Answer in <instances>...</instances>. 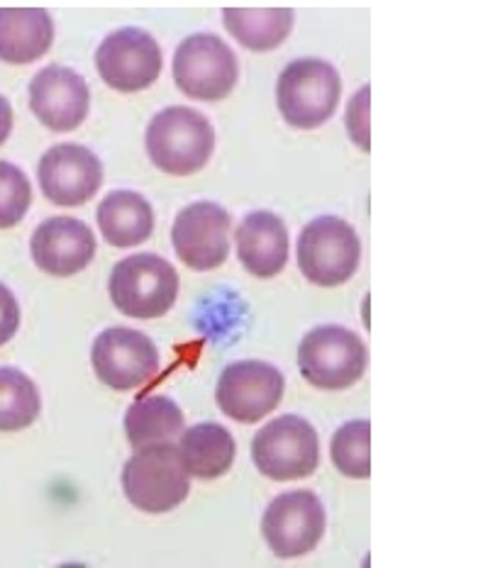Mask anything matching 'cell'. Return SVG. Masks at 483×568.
I'll return each mask as SVG.
<instances>
[{"label": "cell", "instance_id": "1", "mask_svg": "<svg viewBox=\"0 0 483 568\" xmlns=\"http://www.w3.org/2000/svg\"><path fill=\"white\" fill-rule=\"evenodd\" d=\"M215 150V130L198 110L173 105L161 110L147 128V154L169 176L201 171Z\"/></svg>", "mask_w": 483, "mask_h": 568}, {"label": "cell", "instance_id": "2", "mask_svg": "<svg viewBox=\"0 0 483 568\" xmlns=\"http://www.w3.org/2000/svg\"><path fill=\"white\" fill-rule=\"evenodd\" d=\"M342 95L338 69L322 59H295L281 71L276 103L295 130H315L334 115Z\"/></svg>", "mask_w": 483, "mask_h": 568}, {"label": "cell", "instance_id": "3", "mask_svg": "<svg viewBox=\"0 0 483 568\" xmlns=\"http://www.w3.org/2000/svg\"><path fill=\"white\" fill-rule=\"evenodd\" d=\"M110 301L134 320L167 315L179 298V274L167 258L157 254H134L122 258L108 281Z\"/></svg>", "mask_w": 483, "mask_h": 568}, {"label": "cell", "instance_id": "4", "mask_svg": "<svg viewBox=\"0 0 483 568\" xmlns=\"http://www.w3.org/2000/svg\"><path fill=\"white\" fill-rule=\"evenodd\" d=\"M181 462L179 447L159 444L147 447L122 468V490L128 500L142 513H171L189 498L191 480Z\"/></svg>", "mask_w": 483, "mask_h": 568}, {"label": "cell", "instance_id": "5", "mask_svg": "<svg viewBox=\"0 0 483 568\" xmlns=\"http://www.w3.org/2000/svg\"><path fill=\"white\" fill-rule=\"evenodd\" d=\"M362 244L350 222L325 215L308 222L299 237V266L303 276L322 288H334L356 274Z\"/></svg>", "mask_w": 483, "mask_h": 568}, {"label": "cell", "instance_id": "6", "mask_svg": "<svg viewBox=\"0 0 483 568\" xmlns=\"http://www.w3.org/2000/svg\"><path fill=\"white\" fill-rule=\"evenodd\" d=\"M366 344L352 329L338 325L308 332L299 347L303 378L322 390L350 388L366 372Z\"/></svg>", "mask_w": 483, "mask_h": 568}, {"label": "cell", "instance_id": "7", "mask_svg": "<svg viewBox=\"0 0 483 568\" xmlns=\"http://www.w3.org/2000/svg\"><path fill=\"white\" fill-rule=\"evenodd\" d=\"M252 459L259 474L286 484L313 476L320 462L318 432L299 415H283L259 429L252 442Z\"/></svg>", "mask_w": 483, "mask_h": 568}, {"label": "cell", "instance_id": "8", "mask_svg": "<svg viewBox=\"0 0 483 568\" xmlns=\"http://www.w3.org/2000/svg\"><path fill=\"white\" fill-rule=\"evenodd\" d=\"M238 77V57L215 34L185 37L173 57V81L193 101H222L234 91Z\"/></svg>", "mask_w": 483, "mask_h": 568}, {"label": "cell", "instance_id": "9", "mask_svg": "<svg viewBox=\"0 0 483 568\" xmlns=\"http://www.w3.org/2000/svg\"><path fill=\"white\" fill-rule=\"evenodd\" d=\"M325 535V508L311 490L283 493L262 517V537L279 559L311 554Z\"/></svg>", "mask_w": 483, "mask_h": 568}, {"label": "cell", "instance_id": "10", "mask_svg": "<svg viewBox=\"0 0 483 568\" xmlns=\"http://www.w3.org/2000/svg\"><path fill=\"white\" fill-rule=\"evenodd\" d=\"M161 49L154 37L138 28L110 32L95 52V69L101 79L120 93L150 89L161 73Z\"/></svg>", "mask_w": 483, "mask_h": 568}, {"label": "cell", "instance_id": "11", "mask_svg": "<svg viewBox=\"0 0 483 568\" xmlns=\"http://www.w3.org/2000/svg\"><path fill=\"white\" fill-rule=\"evenodd\" d=\"M91 364L98 381L113 390H134L157 376V344L138 329L110 327L98 335L91 349Z\"/></svg>", "mask_w": 483, "mask_h": 568}, {"label": "cell", "instance_id": "12", "mask_svg": "<svg viewBox=\"0 0 483 568\" xmlns=\"http://www.w3.org/2000/svg\"><path fill=\"white\" fill-rule=\"evenodd\" d=\"M232 217L222 205L198 201L183 207L171 227L177 256L193 271H213L230 254Z\"/></svg>", "mask_w": 483, "mask_h": 568}, {"label": "cell", "instance_id": "13", "mask_svg": "<svg viewBox=\"0 0 483 568\" xmlns=\"http://www.w3.org/2000/svg\"><path fill=\"white\" fill-rule=\"evenodd\" d=\"M283 398V376L264 362H238L228 366L218 383L220 410L234 423L254 425L274 413Z\"/></svg>", "mask_w": 483, "mask_h": 568}, {"label": "cell", "instance_id": "14", "mask_svg": "<svg viewBox=\"0 0 483 568\" xmlns=\"http://www.w3.org/2000/svg\"><path fill=\"white\" fill-rule=\"evenodd\" d=\"M37 179L49 203L77 207L89 203L101 189L103 166L98 156L81 144H57L40 159Z\"/></svg>", "mask_w": 483, "mask_h": 568}, {"label": "cell", "instance_id": "15", "mask_svg": "<svg viewBox=\"0 0 483 568\" xmlns=\"http://www.w3.org/2000/svg\"><path fill=\"white\" fill-rule=\"evenodd\" d=\"M89 83L67 67L49 64L30 83L32 113L52 132L77 130L89 115Z\"/></svg>", "mask_w": 483, "mask_h": 568}, {"label": "cell", "instance_id": "16", "mask_svg": "<svg viewBox=\"0 0 483 568\" xmlns=\"http://www.w3.org/2000/svg\"><path fill=\"white\" fill-rule=\"evenodd\" d=\"M32 262L57 278L77 276L93 262L95 237L91 227L77 217H49L34 230L30 242Z\"/></svg>", "mask_w": 483, "mask_h": 568}, {"label": "cell", "instance_id": "17", "mask_svg": "<svg viewBox=\"0 0 483 568\" xmlns=\"http://www.w3.org/2000/svg\"><path fill=\"white\" fill-rule=\"evenodd\" d=\"M234 240L242 266L254 278H274L289 262V230L279 215L266 210L246 215Z\"/></svg>", "mask_w": 483, "mask_h": 568}, {"label": "cell", "instance_id": "18", "mask_svg": "<svg viewBox=\"0 0 483 568\" xmlns=\"http://www.w3.org/2000/svg\"><path fill=\"white\" fill-rule=\"evenodd\" d=\"M54 42V22L42 8H0V61L32 64Z\"/></svg>", "mask_w": 483, "mask_h": 568}, {"label": "cell", "instance_id": "19", "mask_svg": "<svg viewBox=\"0 0 483 568\" xmlns=\"http://www.w3.org/2000/svg\"><path fill=\"white\" fill-rule=\"evenodd\" d=\"M98 227L103 240L118 250H130L152 237L154 210L140 193L113 191L98 205Z\"/></svg>", "mask_w": 483, "mask_h": 568}, {"label": "cell", "instance_id": "20", "mask_svg": "<svg viewBox=\"0 0 483 568\" xmlns=\"http://www.w3.org/2000/svg\"><path fill=\"white\" fill-rule=\"evenodd\" d=\"M179 454L189 476L213 480L230 471L238 444H234L230 429L215 423H203L183 432Z\"/></svg>", "mask_w": 483, "mask_h": 568}, {"label": "cell", "instance_id": "21", "mask_svg": "<svg viewBox=\"0 0 483 568\" xmlns=\"http://www.w3.org/2000/svg\"><path fill=\"white\" fill-rule=\"evenodd\" d=\"M181 432L183 413L167 395H147V398L132 403L125 415V435L134 452L171 444Z\"/></svg>", "mask_w": 483, "mask_h": 568}, {"label": "cell", "instance_id": "22", "mask_svg": "<svg viewBox=\"0 0 483 568\" xmlns=\"http://www.w3.org/2000/svg\"><path fill=\"white\" fill-rule=\"evenodd\" d=\"M222 22L242 47L252 52H269L293 30V10L289 8H225Z\"/></svg>", "mask_w": 483, "mask_h": 568}, {"label": "cell", "instance_id": "23", "mask_svg": "<svg viewBox=\"0 0 483 568\" xmlns=\"http://www.w3.org/2000/svg\"><path fill=\"white\" fill-rule=\"evenodd\" d=\"M40 390L28 374L0 366V432L28 429L40 417Z\"/></svg>", "mask_w": 483, "mask_h": 568}, {"label": "cell", "instance_id": "24", "mask_svg": "<svg viewBox=\"0 0 483 568\" xmlns=\"http://www.w3.org/2000/svg\"><path fill=\"white\" fill-rule=\"evenodd\" d=\"M371 425L366 419H354V423L342 425L334 432L330 444L332 464L338 471L350 478H369L371 476Z\"/></svg>", "mask_w": 483, "mask_h": 568}, {"label": "cell", "instance_id": "25", "mask_svg": "<svg viewBox=\"0 0 483 568\" xmlns=\"http://www.w3.org/2000/svg\"><path fill=\"white\" fill-rule=\"evenodd\" d=\"M30 203L32 189L28 176L16 164L0 162V230L16 227L28 215Z\"/></svg>", "mask_w": 483, "mask_h": 568}, {"label": "cell", "instance_id": "26", "mask_svg": "<svg viewBox=\"0 0 483 568\" xmlns=\"http://www.w3.org/2000/svg\"><path fill=\"white\" fill-rule=\"evenodd\" d=\"M346 132L362 152H371L369 142V85H362L359 93L346 105Z\"/></svg>", "mask_w": 483, "mask_h": 568}, {"label": "cell", "instance_id": "27", "mask_svg": "<svg viewBox=\"0 0 483 568\" xmlns=\"http://www.w3.org/2000/svg\"><path fill=\"white\" fill-rule=\"evenodd\" d=\"M20 327V305L8 286L0 283V347L8 344Z\"/></svg>", "mask_w": 483, "mask_h": 568}, {"label": "cell", "instance_id": "28", "mask_svg": "<svg viewBox=\"0 0 483 568\" xmlns=\"http://www.w3.org/2000/svg\"><path fill=\"white\" fill-rule=\"evenodd\" d=\"M10 130H12V108L3 95H0V144L8 140Z\"/></svg>", "mask_w": 483, "mask_h": 568}]
</instances>
